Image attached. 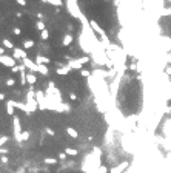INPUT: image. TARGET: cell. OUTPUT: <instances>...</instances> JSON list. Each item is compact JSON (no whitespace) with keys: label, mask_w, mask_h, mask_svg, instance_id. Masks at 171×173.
Returning a JSON list of instances; mask_svg holds the SVG:
<instances>
[{"label":"cell","mask_w":171,"mask_h":173,"mask_svg":"<svg viewBox=\"0 0 171 173\" xmlns=\"http://www.w3.org/2000/svg\"><path fill=\"white\" fill-rule=\"evenodd\" d=\"M28 82L29 84H34L36 82V76L34 74H28Z\"/></svg>","instance_id":"obj_3"},{"label":"cell","mask_w":171,"mask_h":173,"mask_svg":"<svg viewBox=\"0 0 171 173\" xmlns=\"http://www.w3.org/2000/svg\"><path fill=\"white\" fill-rule=\"evenodd\" d=\"M2 60H3V63H6L8 67H13V65H14V60H13L11 57H5V56H3Z\"/></svg>","instance_id":"obj_1"},{"label":"cell","mask_w":171,"mask_h":173,"mask_svg":"<svg viewBox=\"0 0 171 173\" xmlns=\"http://www.w3.org/2000/svg\"><path fill=\"white\" fill-rule=\"evenodd\" d=\"M66 153H68V155H77V151L73 150V148H66Z\"/></svg>","instance_id":"obj_5"},{"label":"cell","mask_w":171,"mask_h":173,"mask_svg":"<svg viewBox=\"0 0 171 173\" xmlns=\"http://www.w3.org/2000/svg\"><path fill=\"white\" fill-rule=\"evenodd\" d=\"M33 45H34V42H33V40H26L23 46H25V48H31V46H33Z\"/></svg>","instance_id":"obj_4"},{"label":"cell","mask_w":171,"mask_h":173,"mask_svg":"<svg viewBox=\"0 0 171 173\" xmlns=\"http://www.w3.org/2000/svg\"><path fill=\"white\" fill-rule=\"evenodd\" d=\"M71 42H73V37L71 36H65V39H63V45H69Z\"/></svg>","instance_id":"obj_2"},{"label":"cell","mask_w":171,"mask_h":173,"mask_svg":"<svg viewBox=\"0 0 171 173\" xmlns=\"http://www.w3.org/2000/svg\"><path fill=\"white\" fill-rule=\"evenodd\" d=\"M42 39H48V31L46 30L42 31Z\"/></svg>","instance_id":"obj_6"}]
</instances>
